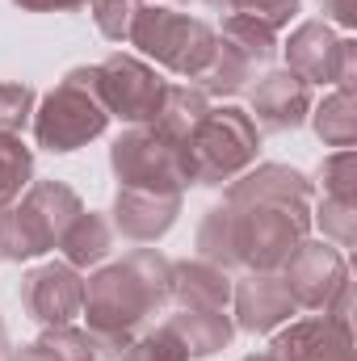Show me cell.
Masks as SVG:
<instances>
[{
  "mask_svg": "<svg viewBox=\"0 0 357 361\" xmlns=\"http://www.w3.org/2000/svg\"><path fill=\"white\" fill-rule=\"evenodd\" d=\"M311 231V180L286 164H261L227 185V202L198 227V257L219 269H282Z\"/></svg>",
  "mask_w": 357,
  "mask_h": 361,
  "instance_id": "6da1fadb",
  "label": "cell"
},
{
  "mask_svg": "<svg viewBox=\"0 0 357 361\" xmlns=\"http://www.w3.org/2000/svg\"><path fill=\"white\" fill-rule=\"evenodd\" d=\"M169 281H173V261H164L156 248H135L118 265H105L85 281L89 332L101 336L114 353H122L135 328L169 302Z\"/></svg>",
  "mask_w": 357,
  "mask_h": 361,
  "instance_id": "7a4b0ae2",
  "label": "cell"
},
{
  "mask_svg": "<svg viewBox=\"0 0 357 361\" xmlns=\"http://www.w3.org/2000/svg\"><path fill=\"white\" fill-rule=\"evenodd\" d=\"M257 147H261V130L244 109H236V105L214 109L210 105L181 143L189 185H223V180L231 185L257 160Z\"/></svg>",
  "mask_w": 357,
  "mask_h": 361,
  "instance_id": "3957f363",
  "label": "cell"
},
{
  "mask_svg": "<svg viewBox=\"0 0 357 361\" xmlns=\"http://www.w3.org/2000/svg\"><path fill=\"white\" fill-rule=\"evenodd\" d=\"M76 189L63 180H38L21 202L0 210V257L4 261H34L51 248H59L63 231L80 214Z\"/></svg>",
  "mask_w": 357,
  "mask_h": 361,
  "instance_id": "277c9868",
  "label": "cell"
},
{
  "mask_svg": "<svg viewBox=\"0 0 357 361\" xmlns=\"http://www.w3.org/2000/svg\"><path fill=\"white\" fill-rule=\"evenodd\" d=\"M126 42H135L160 68L198 80L210 68V59H214L219 34L202 17H189L185 8H173V4H139Z\"/></svg>",
  "mask_w": 357,
  "mask_h": 361,
  "instance_id": "5b68a950",
  "label": "cell"
},
{
  "mask_svg": "<svg viewBox=\"0 0 357 361\" xmlns=\"http://www.w3.org/2000/svg\"><path fill=\"white\" fill-rule=\"evenodd\" d=\"M105 126H109V109L97 89V68L68 72L34 109V139L47 152H76L97 135H105Z\"/></svg>",
  "mask_w": 357,
  "mask_h": 361,
  "instance_id": "8992f818",
  "label": "cell"
},
{
  "mask_svg": "<svg viewBox=\"0 0 357 361\" xmlns=\"http://www.w3.org/2000/svg\"><path fill=\"white\" fill-rule=\"evenodd\" d=\"M277 51V30H269L265 21L248 17V13H231L223 21V38L214 42V59L210 68L198 76V89L206 97H231V92L248 89V80L257 76V68H265Z\"/></svg>",
  "mask_w": 357,
  "mask_h": 361,
  "instance_id": "52a82bcc",
  "label": "cell"
},
{
  "mask_svg": "<svg viewBox=\"0 0 357 361\" xmlns=\"http://www.w3.org/2000/svg\"><path fill=\"white\" fill-rule=\"evenodd\" d=\"M118 189H152V193H185L189 169L173 139L156 126H131L109 152Z\"/></svg>",
  "mask_w": 357,
  "mask_h": 361,
  "instance_id": "ba28073f",
  "label": "cell"
},
{
  "mask_svg": "<svg viewBox=\"0 0 357 361\" xmlns=\"http://www.w3.org/2000/svg\"><path fill=\"white\" fill-rule=\"evenodd\" d=\"M282 277L298 307L349 319V261L341 248L303 240L294 248V257L282 265Z\"/></svg>",
  "mask_w": 357,
  "mask_h": 361,
  "instance_id": "9c48e42d",
  "label": "cell"
},
{
  "mask_svg": "<svg viewBox=\"0 0 357 361\" xmlns=\"http://www.w3.org/2000/svg\"><path fill=\"white\" fill-rule=\"evenodd\" d=\"M97 89H101V101L109 109V118H122L131 126H147L164 101V89L169 80L147 68L143 59L135 55H109L105 63H97Z\"/></svg>",
  "mask_w": 357,
  "mask_h": 361,
  "instance_id": "30bf717a",
  "label": "cell"
},
{
  "mask_svg": "<svg viewBox=\"0 0 357 361\" xmlns=\"http://www.w3.org/2000/svg\"><path fill=\"white\" fill-rule=\"evenodd\" d=\"M286 59L307 85H353V38H337L328 21H303L286 42Z\"/></svg>",
  "mask_w": 357,
  "mask_h": 361,
  "instance_id": "8fae6325",
  "label": "cell"
},
{
  "mask_svg": "<svg viewBox=\"0 0 357 361\" xmlns=\"http://www.w3.org/2000/svg\"><path fill=\"white\" fill-rule=\"evenodd\" d=\"M17 298L42 328H68L76 315H85V277L68 261H47L21 277Z\"/></svg>",
  "mask_w": 357,
  "mask_h": 361,
  "instance_id": "7c38bea8",
  "label": "cell"
},
{
  "mask_svg": "<svg viewBox=\"0 0 357 361\" xmlns=\"http://www.w3.org/2000/svg\"><path fill=\"white\" fill-rule=\"evenodd\" d=\"M269 353L277 361H353V328L341 315H311L273 336Z\"/></svg>",
  "mask_w": 357,
  "mask_h": 361,
  "instance_id": "4fadbf2b",
  "label": "cell"
},
{
  "mask_svg": "<svg viewBox=\"0 0 357 361\" xmlns=\"http://www.w3.org/2000/svg\"><path fill=\"white\" fill-rule=\"evenodd\" d=\"M231 307H236V324L244 332H273V328H282L298 311L286 277L277 269L273 273L248 269V277H240L231 286Z\"/></svg>",
  "mask_w": 357,
  "mask_h": 361,
  "instance_id": "5bb4252c",
  "label": "cell"
},
{
  "mask_svg": "<svg viewBox=\"0 0 357 361\" xmlns=\"http://www.w3.org/2000/svg\"><path fill=\"white\" fill-rule=\"evenodd\" d=\"M181 214V193H152V189H118L114 223L135 244H156L173 231Z\"/></svg>",
  "mask_w": 357,
  "mask_h": 361,
  "instance_id": "9a60e30c",
  "label": "cell"
},
{
  "mask_svg": "<svg viewBox=\"0 0 357 361\" xmlns=\"http://www.w3.org/2000/svg\"><path fill=\"white\" fill-rule=\"evenodd\" d=\"M253 109H257V122L282 135V130H298L311 114V85L303 76H294L290 68L286 72H269L265 80L253 89Z\"/></svg>",
  "mask_w": 357,
  "mask_h": 361,
  "instance_id": "2e32d148",
  "label": "cell"
},
{
  "mask_svg": "<svg viewBox=\"0 0 357 361\" xmlns=\"http://www.w3.org/2000/svg\"><path fill=\"white\" fill-rule=\"evenodd\" d=\"M169 298H177L189 311H227L231 307V277L227 269L210 265V261H177L173 281H169Z\"/></svg>",
  "mask_w": 357,
  "mask_h": 361,
  "instance_id": "e0dca14e",
  "label": "cell"
},
{
  "mask_svg": "<svg viewBox=\"0 0 357 361\" xmlns=\"http://www.w3.org/2000/svg\"><path fill=\"white\" fill-rule=\"evenodd\" d=\"M164 328L177 336L189 357H210V353L227 349L231 336H236V324L227 319V311H189V307H181V315H173Z\"/></svg>",
  "mask_w": 357,
  "mask_h": 361,
  "instance_id": "ac0fdd59",
  "label": "cell"
},
{
  "mask_svg": "<svg viewBox=\"0 0 357 361\" xmlns=\"http://www.w3.org/2000/svg\"><path fill=\"white\" fill-rule=\"evenodd\" d=\"M109 248H114V227H109V219L97 214V210H80V214L72 219V227L63 231V240H59V252H63V261H68L72 269L101 265V261L109 257Z\"/></svg>",
  "mask_w": 357,
  "mask_h": 361,
  "instance_id": "d6986e66",
  "label": "cell"
},
{
  "mask_svg": "<svg viewBox=\"0 0 357 361\" xmlns=\"http://www.w3.org/2000/svg\"><path fill=\"white\" fill-rule=\"evenodd\" d=\"M210 109V97L198 89V85H169L164 89V101H160V109H156V118L147 122V126H156L164 139H173V143H185V135L198 126V118Z\"/></svg>",
  "mask_w": 357,
  "mask_h": 361,
  "instance_id": "ffe728a7",
  "label": "cell"
},
{
  "mask_svg": "<svg viewBox=\"0 0 357 361\" xmlns=\"http://www.w3.org/2000/svg\"><path fill=\"white\" fill-rule=\"evenodd\" d=\"M315 135H320L328 147H353V139H357L353 85H341L332 97L320 101V109H315Z\"/></svg>",
  "mask_w": 357,
  "mask_h": 361,
  "instance_id": "44dd1931",
  "label": "cell"
},
{
  "mask_svg": "<svg viewBox=\"0 0 357 361\" xmlns=\"http://www.w3.org/2000/svg\"><path fill=\"white\" fill-rule=\"evenodd\" d=\"M30 177H34V152L21 143V135H0V210L21 197Z\"/></svg>",
  "mask_w": 357,
  "mask_h": 361,
  "instance_id": "7402d4cb",
  "label": "cell"
},
{
  "mask_svg": "<svg viewBox=\"0 0 357 361\" xmlns=\"http://www.w3.org/2000/svg\"><path fill=\"white\" fill-rule=\"evenodd\" d=\"M118 361H189V353L181 349V341L160 324L156 332L139 336V341H126V349L118 353Z\"/></svg>",
  "mask_w": 357,
  "mask_h": 361,
  "instance_id": "603a6c76",
  "label": "cell"
},
{
  "mask_svg": "<svg viewBox=\"0 0 357 361\" xmlns=\"http://www.w3.org/2000/svg\"><path fill=\"white\" fill-rule=\"evenodd\" d=\"M357 156L353 147H341L337 156L324 160L320 169V185H324V197H341V202H357Z\"/></svg>",
  "mask_w": 357,
  "mask_h": 361,
  "instance_id": "cb8c5ba5",
  "label": "cell"
},
{
  "mask_svg": "<svg viewBox=\"0 0 357 361\" xmlns=\"http://www.w3.org/2000/svg\"><path fill=\"white\" fill-rule=\"evenodd\" d=\"M139 4H143V0H89L92 21H97V30H101L109 42H126V38H131V25H135Z\"/></svg>",
  "mask_w": 357,
  "mask_h": 361,
  "instance_id": "d4e9b609",
  "label": "cell"
},
{
  "mask_svg": "<svg viewBox=\"0 0 357 361\" xmlns=\"http://www.w3.org/2000/svg\"><path fill=\"white\" fill-rule=\"evenodd\" d=\"M30 114H34V89L17 85V80H4L0 85V135H21Z\"/></svg>",
  "mask_w": 357,
  "mask_h": 361,
  "instance_id": "484cf974",
  "label": "cell"
},
{
  "mask_svg": "<svg viewBox=\"0 0 357 361\" xmlns=\"http://www.w3.org/2000/svg\"><path fill=\"white\" fill-rule=\"evenodd\" d=\"M357 202H341V197H320V227L328 240H337L341 248H349L357 240Z\"/></svg>",
  "mask_w": 357,
  "mask_h": 361,
  "instance_id": "4316f807",
  "label": "cell"
},
{
  "mask_svg": "<svg viewBox=\"0 0 357 361\" xmlns=\"http://www.w3.org/2000/svg\"><path fill=\"white\" fill-rule=\"evenodd\" d=\"M298 4H303V0H227L231 13H248V17L265 21L269 30H282V25L298 13Z\"/></svg>",
  "mask_w": 357,
  "mask_h": 361,
  "instance_id": "83f0119b",
  "label": "cell"
},
{
  "mask_svg": "<svg viewBox=\"0 0 357 361\" xmlns=\"http://www.w3.org/2000/svg\"><path fill=\"white\" fill-rule=\"evenodd\" d=\"M320 4H324V13H328L337 25H345V30L357 21V0H320Z\"/></svg>",
  "mask_w": 357,
  "mask_h": 361,
  "instance_id": "f1b7e54d",
  "label": "cell"
},
{
  "mask_svg": "<svg viewBox=\"0 0 357 361\" xmlns=\"http://www.w3.org/2000/svg\"><path fill=\"white\" fill-rule=\"evenodd\" d=\"M13 4H21V8H30V13H68V8L89 4V0H13Z\"/></svg>",
  "mask_w": 357,
  "mask_h": 361,
  "instance_id": "f546056e",
  "label": "cell"
},
{
  "mask_svg": "<svg viewBox=\"0 0 357 361\" xmlns=\"http://www.w3.org/2000/svg\"><path fill=\"white\" fill-rule=\"evenodd\" d=\"M13 361H63V357H59L47 341H34V345H25V349H21Z\"/></svg>",
  "mask_w": 357,
  "mask_h": 361,
  "instance_id": "4dcf8cb0",
  "label": "cell"
},
{
  "mask_svg": "<svg viewBox=\"0 0 357 361\" xmlns=\"http://www.w3.org/2000/svg\"><path fill=\"white\" fill-rule=\"evenodd\" d=\"M4 345H8V332H4V319H0V353H4Z\"/></svg>",
  "mask_w": 357,
  "mask_h": 361,
  "instance_id": "1f68e13d",
  "label": "cell"
},
{
  "mask_svg": "<svg viewBox=\"0 0 357 361\" xmlns=\"http://www.w3.org/2000/svg\"><path fill=\"white\" fill-rule=\"evenodd\" d=\"M244 361H277L273 353H257V357H244Z\"/></svg>",
  "mask_w": 357,
  "mask_h": 361,
  "instance_id": "d6a6232c",
  "label": "cell"
},
{
  "mask_svg": "<svg viewBox=\"0 0 357 361\" xmlns=\"http://www.w3.org/2000/svg\"><path fill=\"white\" fill-rule=\"evenodd\" d=\"M0 361H4V357H0Z\"/></svg>",
  "mask_w": 357,
  "mask_h": 361,
  "instance_id": "836d02e7",
  "label": "cell"
}]
</instances>
